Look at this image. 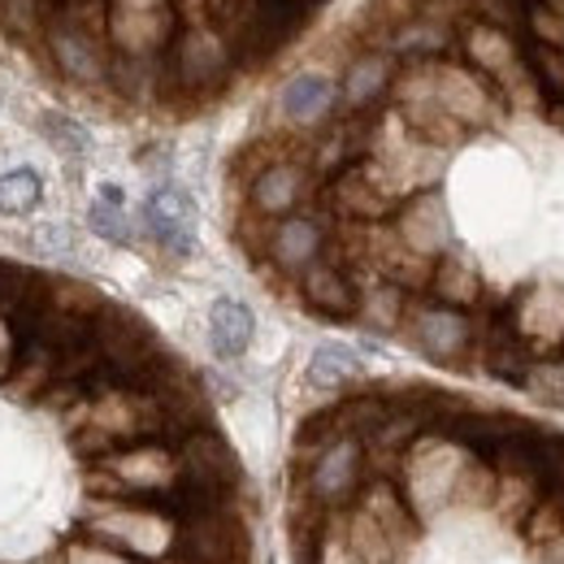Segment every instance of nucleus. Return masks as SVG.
<instances>
[{
  "label": "nucleus",
  "mask_w": 564,
  "mask_h": 564,
  "mask_svg": "<svg viewBox=\"0 0 564 564\" xmlns=\"http://www.w3.org/2000/svg\"><path fill=\"white\" fill-rule=\"evenodd\" d=\"M44 135H48V143H57L66 156H87V148H91V135L66 113H44Z\"/></svg>",
  "instance_id": "obj_8"
},
{
  "label": "nucleus",
  "mask_w": 564,
  "mask_h": 564,
  "mask_svg": "<svg viewBox=\"0 0 564 564\" xmlns=\"http://www.w3.org/2000/svg\"><path fill=\"white\" fill-rule=\"evenodd\" d=\"M335 109V78L322 70H300L286 78L279 96V118L286 131H308Z\"/></svg>",
  "instance_id": "obj_3"
},
{
  "label": "nucleus",
  "mask_w": 564,
  "mask_h": 564,
  "mask_svg": "<svg viewBox=\"0 0 564 564\" xmlns=\"http://www.w3.org/2000/svg\"><path fill=\"white\" fill-rule=\"evenodd\" d=\"M360 378V356L344 344H322L313 360H308V382L313 387H326V391H339Z\"/></svg>",
  "instance_id": "obj_6"
},
{
  "label": "nucleus",
  "mask_w": 564,
  "mask_h": 564,
  "mask_svg": "<svg viewBox=\"0 0 564 564\" xmlns=\"http://www.w3.org/2000/svg\"><path fill=\"white\" fill-rule=\"evenodd\" d=\"M143 217H148V230L156 235L161 248H170V252H178V257H187V252L196 248V205H192L178 187L152 192Z\"/></svg>",
  "instance_id": "obj_4"
},
{
  "label": "nucleus",
  "mask_w": 564,
  "mask_h": 564,
  "mask_svg": "<svg viewBox=\"0 0 564 564\" xmlns=\"http://www.w3.org/2000/svg\"><path fill=\"white\" fill-rule=\"evenodd\" d=\"M0 564H257L200 378L118 304L44 430L0 447Z\"/></svg>",
  "instance_id": "obj_1"
},
{
  "label": "nucleus",
  "mask_w": 564,
  "mask_h": 564,
  "mask_svg": "<svg viewBox=\"0 0 564 564\" xmlns=\"http://www.w3.org/2000/svg\"><path fill=\"white\" fill-rule=\"evenodd\" d=\"M291 564H564V430L438 387H360L300 425Z\"/></svg>",
  "instance_id": "obj_2"
},
{
  "label": "nucleus",
  "mask_w": 564,
  "mask_h": 564,
  "mask_svg": "<svg viewBox=\"0 0 564 564\" xmlns=\"http://www.w3.org/2000/svg\"><path fill=\"white\" fill-rule=\"evenodd\" d=\"M87 226L100 235V239H109V243H131V221H127V213L113 209V205H91L87 209Z\"/></svg>",
  "instance_id": "obj_9"
},
{
  "label": "nucleus",
  "mask_w": 564,
  "mask_h": 564,
  "mask_svg": "<svg viewBox=\"0 0 564 564\" xmlns=\"http://www.w3.org/2000/svg\"><path fill=\"white\" fill-rule=\"evenodd\" d=\"M40 243H44L48 252H66V248H70V230H66V226H44V230H40Z\"/></svg>",
  "instance_id": "obj_10"
},
{
  "label": "nucleus",
  "mask_w": 564,
  "mask_h": 564,
  "mask_svg": "<svg viewBox=\"0 0 564 564\" xmlns=\"http://www.w3.org/2000/svg\"><path fill=\"white\" fill-rule=\"evenodd\" d=\"M252 335H257V322H252L248 304H239V300H217V304H213L209 344L221 360H239V356L248 352Z\"/></svg>",
  "instance_id": "obj_5"
},
{
  "label": "nucleus",
  "mask_w": 564,
  "mask_h": 564,
  "mask_svg": "<svg viewBox=\"0 0 564 564\" xmlns=\"http://www.w3.org/2000/svg\"><path fill=\"white\" fill-rule=\"evenodd\" d=\"M44 200V183L35 170H13V174H0V213L9 217H22V213L40 209Z\"/></svg>",
  "instance_id": "obj_7"
}]
</instances>
